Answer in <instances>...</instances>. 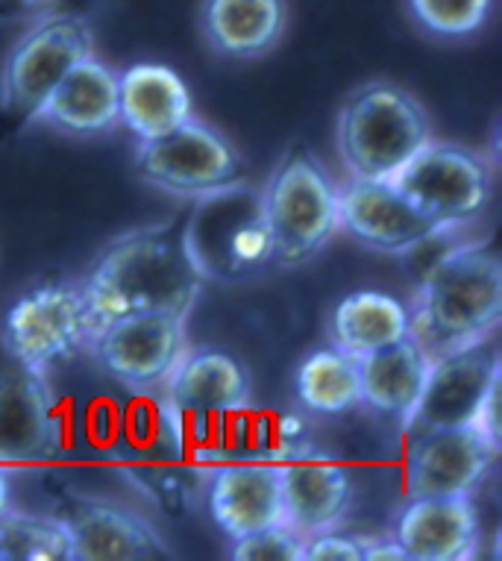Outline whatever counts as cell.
Here are the masks:
<instances>
[{
  "instance_id": "cell-1",
  "label": "cell",
  "mask_w": 502,
  "mask_h": 561,
  "mask_svg": "<svg viewBox=\"0 0 502 561\" xmlns=\"http://www.w3.org/2000/svg\"><path fill=\"white\" fill-rule=\"evenodd\" d=\"M203 286L206 276L185 241V218L124 232L103 248L80 279L92 335L129 312L189 314Z\"/></svg>"
},
{
  "instance_id": "cell-2",
  "label": "cell",
  "mask_w": 502,
  "mask_h": 561,
  "mask_svg": "<svg viewBox=\"0 0 502 561\" xmlns=\"http://www.w3.org/2000/svg\"><path fill=\"white\" fill-rule=\"evenodd\" d=\"M500 318V259L488 244H467L430 267L409 309V335L438 359L491 339Z\"/></svg>"
},
{
  "instance_id": "cell-3",
  "label": "cell",
  "mask_w": 502,
  "mask_h": 561,
  "mask_svg": "<svg viewBox=\"0 0 502 561\" xmlns=\"http://www.w3.org/2000/svg\"><path fill=\"white\" fill-rule=\"evenodd\" d=\"M339 153L356 180H391L432 141V124L421 101L402 85L374 80L350 94L335 124Z\"/></svg>"
},
{
  "instance_id": "cell-4",
  "label": "cell",
  "mask_w": 502,
  "mask_h": 561,
  "mask_svg": "<svg viewBox=\"0 0 502 561\" xmlns=\"http://www.w3.org/2000/svg\"><path fill=\"white\" fill-rule=\"evenodd\" d=\"M274 265L297 267L315 259L341 230L339 185L309 148H292L262 188Z\"/></svg>"
},
{
  "instance_id": "cell-5",
  "label": "cell",
  "mask_w": 502,
  "mask_h": 561,
  "mask_svg": "<svg viewBox=\"0 0 502 561\" xmlns=\"http://www.w3.org/2000/svg\"><path fill=\"white\" fill-rule=\"evenodd\" d=\"M185 241L206 283H241L274 265L262 192L244 183L197 197L185 215Z\"/></svg>"
},
{
  "instance_id": "cell-6",
  "label": "cell",
  "mask_w": 502,
  "mask_h": 561,
  "mask_svg": "<svg viewBox=\"0 0 502 561\" xmlns=\"http://www.w3.org/2000/svg\"><path fill=\"white\" fill-rule=\"evenodd\" d=\"M94 56V30L77 12L38 19L12 45L0 75V110L15 121H36V112L73 68Z\"/></svg>"
},
{
  "instance_id": "cell-7",
  "label": "cell",
  "mask_w": 502,
  "mask_h": 561,
  "mask_svg": "<svg viewBox=\"0 0 502 561\" xmlns=\"http://www.w3.org/2000/svg\"><path fill=\"white\" fill-rule=\"evenodd\" d=\"M136 174L174 197H206L244 183V157L220 129L189 118L168 136L138 141Z\"/></svg>"
},
{
  "instance_id": "cell-8",
  "label": "cell",
  "mask_w": 502,
  "mask_h": 561,
  "mask_svg": "<svg viewBox=\"0 0 502 561\" xmlns=\"http://www.w3.org/2000/svg\"><path fill=\"white\" fill-rule=\"evenodd\" d=\"M391 183L418 213L449 232L484 213L493 192V168L476 150L430 141L391 176Z\"/></svg>"
},
{
  "instance_id": "cell-9",
  "label": "cell",
  "mask_w": 502,
  "mask_h": 561,
  "mask_svg": "<svg viewBox=\"0 0 502 561\" xmlns=\"http://www.w3.org/2000/svg\"><path fill=\"white\" fill-rule=\"evenodd\" d=\"M189 314L129 312L103 323L89 341L98 368L127 388L162 386L189 353Z\"/></svg>"
},
{
  "instance_id": "cell-10",
  "label": "cell",
  "mask_w": 502,
  "mask_h": 561,
  "mask_svg": "<svg viewBox=\"0 0 502 561\" xmlns=\"http://www.w3.org/2000/svg\"><path fill=\"white\" fill-rule=\"evenodd\" d=\"M92 341V318L82 300L80 283H47L10 306L3 318V347L45 370L68 359Z\"/></svg>"
},
{
  "instance_id": "cell-11",
  "label": "cell",
  "mask_w": 502,
  "mask_h": 561,
  "mask_svg": "<svg viewBox=\"0 0 502 561\" xmlns=\"http://www.w3.org/2000/svg\"><path fill=\"white\" fill-rule=\"evenodd\" d=\"M62 444L47 374L0 347V465L54 459Z\"/></svg>"
},
{
  "instance_id": "cell-12",
  "label": "cell",
  "mask_w": 502,
  "mask_h": 561,
  "mask_svg": "<svg viewBox=\"0 0 502 561\" xmlns=\"http://www.w3.org/2000/svg\"><path fill=\"white\" fill-rule=\"evenodd\" d=\"M500 391V359L488 344H474L432 359L423 394L402 426L411 435L474 426L484 403Z\"/></svg>"
},
{
  "instance_id": "cell-13",
  "label": "cell",
  "mask_w": 502,
  "mask_h": 561,
  "mask_svg": "<svg viewBox=\"0 0 502 561\" xmlns=\"http://www.w3.org/2000/svg\"><path fill=\"white\" fill-rule=\"evenodd\" d=\"M339 224L362 248L388 256H406L447 236V230L418 213L391 180L350 176L339 188Z\"/></svg>"
},
{
  "instance_id": "cell-14",
  "label": "cell",
  "mask_w": 502,
  "mask_h": 561,
  "mask_svg": "<svg viewBox=\"0 0 502 561\" xmlns=\"http://www.w3.org/2000/svg\"><path fill=\"white\" fill-rule=\"evenodd\" d=\"M500 447L474 426H447L411 435L406 485L409 497L474 494L493 468Z\"/></svg>"
},
{
  "instance_id": "cell-15",
  "label": "cell",
  "mask_w": 502,
  "mask_h": 561,
  "mask_svg": "<svg viewBox=\"0 0 502 561\" xmlns=\"http://www.w3.org/2000/svg\"><path fill=\"white\" fill-rule=\"evenodd\" d=\"M71 535L73 561H147L171 559L153 526L133 508L112 500H71L59 515Z\"/></svg>"
},
{
  "instance_id": "cell-16",
  "label": "cell",
  "mask_w": 502,
  "mask_h": 561,
  "mask_svg": "<svg viewBox=\"0 0 502 561\" xmlns=\"http://www.w3.org/2000/svg\"><path fill=\"white\" fill-rule=\"evenodd\" d=\"M391 538L411 561L474 559L482 541L479 508L470 494L411 497L393 520Z\"/></svg>"
},
{
  "instance_id": "cell-17",
  "label": "cell",
  "mask_w": 502,
  "mask_h": 561,
  "mask_svg": "<svg viewBox=\"0 0 502 561\" xmlns=\"http://www.w3.org/2000/svg\"><path fill=\"white\" fill-rule=\"evenodd\" d=\"M285 526L303 538L339 529L353 508V479L341 465L309 450L279 461Z\"/></svg>"
},
{
  "instance_id": "cell-18",
  "label": "cell",
  "mask_w": 502,
  "mask_h": 561,
  "mask_svg": "<svg viewBox=\"0 0 502 561\" xmlns=\"http://www.w3.org/2000/svg\"><path fill=\"white\" fill-rule=\"evenodd\" d=\"M209 512L229 538L285 524L279 461H238L215 468L209 482Z\"/></svg>"
},
{
  "instance_id": "cell-19",
  "label": "cell",
  "mask_w": 502,
  "mask_h": 561,
  "mask_svg": "<svg viewBox=\"0 0 502 561\" xmlns=\"http://www.w3.org/2000/svg\"><path fill=\"white\" fill-rule=\"evenodd\" d=\"M36 121L73 138L106 136L121 127L118 75L98 56L82 59L42 103Z\"/></svg>"
},
{
  "instance_id": "cell-20",
  "label": "cell",
  "mask_w": 502,
  "mask_h": 561,
  "mask_svg": "<svg viewBox=\"0 0 502 561\" xmlns=\"http://www.w3.org/2000/svg\"><path fill=\"white\" fill-rule=\"evenodd\" d=\"M288 15V0H203L197 24L215 54L259 59L283 42Z\"/></svg>"
},
{
  "instance_id": "cell-21",
  "label": "cell",
  "mask_w": 502,
  "mask_h": 561,
  "mask_svg": "<svg viewBox=\"0 0 502 561\" xmlns=\"http://www.w3.org/2000/svg\"><path fill=\"white\" fill-rule=\"evenodd\" d=\"M164 386L183 414H238L250 403V374L224 350H189Z\"/></svg>"
},
{
  "instance_id": "cell-22",
  "label": "cell",
  "mask_w": 502,
  "mask_h": 561,
  "mask_svg": "<svg viewBox=\"0 0 502 561\" xmlns=\"http://www.w3.org/2000/svg\"><path fill=\"white\" fill-rule=\"evenodd\" d=\"M121 124L136 133L138 141L168 136L192 118V92L183 77L164 65L141 62L118 75Z\"/></svg>"
},
{
  "instance_id": "cell-23",
  "label": "cell",
  "mask_w": 502,
  "mask_h": 561,
  "mask_svg": "<svg viewBox=\"0 0 502 561\" xmlns=\"http://www.w3.org/2000/svg\"><path fill=\"white\" fill-rule=\"evenodd\" d=\"M430 365L432 359L426 356V350L411 335L367 353L358 359L362 405L383 417L406 421L421 400Z\"/></svg>"
},
{
  "instance_id": "cell-24",
  "label": "cell",
  "mask_w": 502,
  "mask_h": 561,
  "mask_svg": "<svg viewBox=\"0 0 502 561\" xmlns=\"http://www.w3.org/2000/svg\"><path fill=\"white\" fill-rule=\"evenodd\" d=\"M409 335V309L385 291H353L332 309L329 341L350 356H367Z\"/></svg>"
},
{
  "instance_id": "cell-25",
  "label": "cell",
  "mask_w": 502,
  "mask_h": 561,
  "mask_svg": "<svg viewBox=\"0 0 502 561\" xmlns=\"http://www.w3.org/2000/svg\"><path fill=\"white\" fill-rule=\"evenodd\" d=\"M297 400L315 414H344L362 405L358 359L339 347L309 353L294 377Z\"/></svg>"
},
{
  "instance_id": "cell-26",
  "label": "cell",
  "mask_w": 502,
  "mask_h": 561,
  "mask_svg": "<svg viewBox=\"0 0 502 561\" xmlns=\"http://www.w3.org/2000/svg\"><path fill=\"white\" fill-rule=\"evenodd\" d=\"M0 561H73L71 535L59 517L0 515Z\"/></svg>"
},
{
  "instance_id": "cell-27",
  "label": "cell",
  "mask_w": 502,
  "mask_h": 561,
  "mask_svg": "<svg viewBox=\"0 0 502 561\" xmlns=\"http://www.w3.org/2000/svg\"><path fill=\"white\" fill-rule=\"evenodd\" d=\"M491 7L493 0H409L418 27L447 42L476 36L491 19Z\"/></svg>"
},
{
  "instance_id": "cell-28",
  "label": "cell",
  "mask_w": 502,
  "mask_h": 561,
  "mask_svg": "<svg viewBox=\"0 0 502 561\" xmlns=\"http://www.w3.org/2000/svg\"><path fill=\"white\" fill-rule=\"evenodd\" d=\"M303 547L306 538L294 533L292 526L276 524L256 529V533L232 538V561H303Z\"/></svg>"
},
{
  "instance_id": "cell-29",
  "label": "cell",
  "mask_w": 502,
  "mask_h": 561,
  "mask_svg": "<svg viewBox=\"0 0 502 561\" xmlns=\"http://www.w3.org/2000/svg\"><path fill=\"white\" fill-rule=\"evenodd\" d=\"M303 561H365V538H350L339 529L306 538Z\"/></svg>"
},
{
  "instance_id": "cell-30",
  "label": "cell",
  "mask_w": 502,
  "mask_h": 561,
  "mask_svg": "<svg viewBox=\"0 0 502 561\" xmlns=\"http://www.w3.org/2000/svg\"><path fill=\"white\" fill-rule=\"evenodd\" d=\"M10 508V477H7V470L0 465V515Z\"/></svg>"
},
{
  "instance_id": "cell-31",
  "label": "cell",
  "mask_w": 502,
  "mask_h": 561,
  "mask_svg": "<svg viewBox=\"0 0 502 561\" xmlns=\"http://www.w3.org/2000/svg\"><path fill=\"white\" fill-rule=\"evenodd\" d=\"M15 3L24 10H47V7H56L59 0H15Z\"/></svg>"
}]
</instances>
